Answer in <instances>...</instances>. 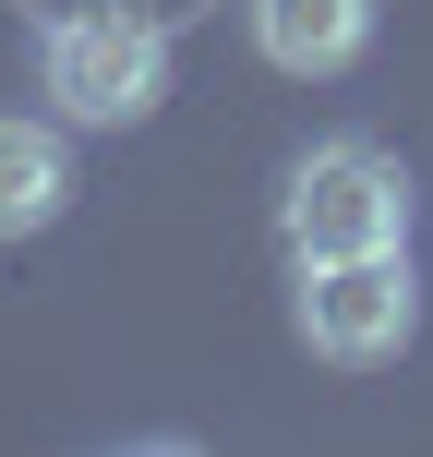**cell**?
<instances>
[{"label":"cell","mask_w":433,"mask_h":457,"mask_svg":"<svg viewBox=\"0 0 433 457\" xmlns=\"http://www.w3.org/2000/svg\"><path fill=\"white\" fill-rule=\"evenodd\" d=\"M410 337H421V289H410L397 253H325V265H301V349L313 361L373 373Z\"/></svg>","instance_id":"obj_3"},{"label":"cell","mask_w":433,"mask_h":457,"mask_svg":"<svg viewBox=\"0 0 433 457\" xmlns=\"http://www.w3.org/2000/svg\"><path fill=\"white\" fill-rule=\"evenodd\" d=\"M277 228H289L301 265H325V253H397L410 241V181H397L386 145H313L289 169V193H277Z\"/></svg>","instance_id":"obj_2"},{"label":"cell","mask_w":433,"mask_h":457,"mask_svg":"<svg viewBox=\"0 0 433 457\" xmlns=\"http://www.w3.org/2000/svg\"><path fill=\"white\" fill-rule=\"evenodd\" d=\"M253 48H265L277 72H349L373 48V0H253Z\"/></svg>","instance_id":"obj_4"},{"label":"cell","mask_w":433,"mask_h":457,"mask_svg":"<svg viewBox=\"0 0 433 457\" xmlns=\"http://www.w3.org/2000/svg\"><path fill=\"white\" fill-rule=\"evenodd\" d=\"M37 85H48L61 120L121 133V120H145L169 96V24L133 12V0H72V12L37 37Z\"/></svg>","instance_id":"obj_1"},{"label":"cell","mask_w":433,"mask_h":457,"mask_svg":"<svg viewBox=\"0 0 433 457\" xmlns=\"http://www.w3.org/2000/svg\"><path fill=\"white\" fill-rule=\"evenodd\" d=\"M72 205V145H61V120H0V241H37V228H61Z\"/></svg>","instance_id":"obj_5"}]
</instances>
